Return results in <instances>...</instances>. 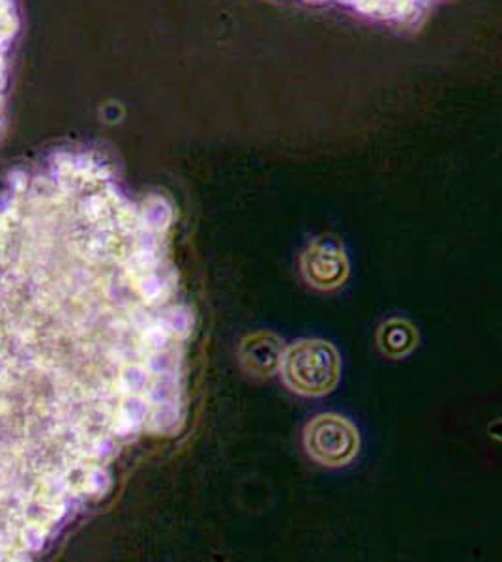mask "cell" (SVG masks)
<instances>
[{"mask_svg":"<svg viewBox=\"0 0 502 562\" xmlns=\"http://www.w3.org/2000/svg\"><path fill=\"white\" fill-rule=\"evenodd\" d=\"M249 358L254 366L263 373L272 375L274 371L280 370L281 357H283V344L274 334H261L255 336L249 344Z\"/></svg>","mask_w":502,"mask_h":562,"instance_id":"obj_7","label":"cell"},{"mask_svg":"<svg viewBox=\"0 0 502 562\" xmlns=\"http://www.w3.org/2000/svg\"><path fill=\"white\" fill-rule=\"evenodd\" d=\"M349 259L344 244L334 237L313 238L300 256V272L315 291H336L349 278Z\"/></svg>","mask_w":502,"mask_h":562,"instance_id":"obj_4","label":"cell"},{"mask_svg":"<svg viewBox=\"0 0 502 562\" xmlns=\"http://www.w3.org/2000/svg\"><path fill=\"white\" fill-rule=\"evenodd\" d=\"M280 373L293 394L323 397L331 394L342 379V357L326 339H299L283 351Z\"/></svg>","mask_w":502,"mask_h":562,"instance_id":"obj_2","label":"cell"},{"mask_svg":"<svg viewBox=\"0 0 502 562\" xmlns=\"http://www.w3.org/2000/svg\"><path fill=\"white\" fill-rule=\"evenodd\" d=\"M172 209L98 150L0 188V561L44 553L145 435L185 418L190 310Z\"/></svg>","mask_w":502,"mask_h":562,"instance_id":"obj_1","label":"cell"},{"mask_svg":"<svg viewBox=\"0 0 502 562\" xmlns=\"http://www.w3.org/2000/svg\"><path fill=\"white\" fill-rule=\"evenodd\" d=\"M416 346H419V330L411 321L392 317L384 321L377 330L379 351L392 360L408 357Z\"/></svg>","mask_w":502,"mask_h":562,"instance_id":"obj_6","label":"cell"},{"mask_svg":"<svg viewBox=\"0 0 502 562\" xmlns=\"http://www.w3.org/2000/svg\"><path fill=\"white\" fill-rule=\"evenodd\" d=\"M302 442L305 454L317 465L342 469L360 452V431L347 416L321 413L305 424Z\"/></svg>","mask_w":502,"mask_h":562,"instance_id":"obj_3","label":"cell"},{"mask_svg":"<svg viewBox=\"0 0 502 562\" xmlns=\"http://www.w3.org/2000/svg\"><path fill=\"white\" fill-rule=\"evenodd\" d=\"M21 18L18 0H0V124L7 111L8 85L13 52L20 38Z\"/></svg>","mask_w":502,"mask_h":562,"instance_id":"obj_5","label":"cell"}]
</instances>
